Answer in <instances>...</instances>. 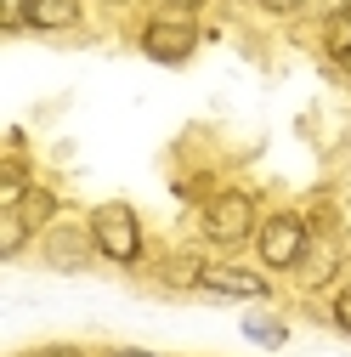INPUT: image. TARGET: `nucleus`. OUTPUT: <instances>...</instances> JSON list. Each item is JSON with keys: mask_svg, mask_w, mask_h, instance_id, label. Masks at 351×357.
Masks as SVG:
<instances>
[{"mask_svg": "<svg viewBox=\"0 0 351 357\" xmlns=\"http://www.w3.org/2000/svg\"><path fill=\"white\" fill-rule=\"evenodd\" d=\"M198 233H204V244H215V250L255 244V233H260V204H255V193H244V188H215V193L198 204Z\"/></svg>", "mask_w": 351, "mask_h": 357, "instance_id": "obj_1", "label": "nucleus"}, {"mask_svg": "<svg viewBox=\"0 0 351 357\" xmlns=\"http://www.w3.org/2000/svg\"><path fill=\"white\" fill-rule=\"evenodd\" d=\"M85 227H91L97 255H102L108 266H142V255H148V233H142V215H136V204H125V199L91 204Z\"/></svg>", "mask_w": 351, "mask_h": 357, "instance_id": "obj_2", "label": "nucleus"}, {"mask_svg": "<svg viewBox=\"0 0 351 357\" xmlns=\"http://www.w3.org/2000/svg\"><path fill=\"white\" fill-rule=\"evenodd\" d=\"M312 250V221L300 210H272L260 215V233H255V261L260 273H295Z\"/></svg>", "mask_w": 351, "mask_h": 357, "instance_id": "obj_3", "label": "nucleus"}, {"mask_svg": "<svg viewBox=\"0 0 351 357\" xmlns=\"http://www.w3.org/2000/svg\"><path fill=\"white\" fill-rule=\"evenodd\" d=\"M136 52L148 57V63H159V68H182V63H193V52H198V23L187 17V12H153V17H142V29H136Z\"/></svg>", "mask_w": 351, "mask_h": 357, "instance_id": "obj_4", "label": "nucleus"}, {"mask_svg": "<svg viewBox=\"0 0 351 357\" xmlns=\"http://www.w3.org/2000/svg\"><path fill=\"white\" fill-rule=\"evenodd\" d=\"M40 261L52 266V273H91V261H102L97 255V238H91V227L85 221H57V227H46L40 233Z\"/></svg>", "mask_w": 351, "mask_h": 357, "instance_id": "obj_5", "label": "nucleus"}, {"mask_svg": "<svg viewBox=\"0 0 351 357\" xmlns=\"http://www.w3.org/2000/svg\"><path fill=\"white\" fill-rule=\"evenodd\" d=\"M198 295H215V301H272V284H267V273H255V266L210 261L204 278H198Z\"/></svg>", "mask_w": 351, "mask_h": 357, "instance_id": "obj_6", "label": "nucleus"}, {"mask_svg": "<svg viewBox=\"0 0 351 357\" xmlns=\"http://www.w3.org/2000/svg\"><path fill=\"white\" fill-rule=\"evenodd\" d=\"M334 273H340V250H334V238H318V233H312V250H306V261L295 266L289 278H295L300 289H329Z\"/></svg>", "mask_w": 351, "mask_h": 357, "instance_id": "obj_7", "label": "nucleus"}, {"mask_svg": "<svg viewBox=\"0 0 351 357\" xmlns=\"http://www.w3.org/2000/svg\"><path fill=\"white\" fill-rule=\"evenodd\" d=\"M79 23H85L79 0H29V29L34 34H68Z\"/></svg>", "mask_w": 351, "mask_h": 357, "instance_id": "obj_8", "label": "nucleus"}, {"mask_svg": "<svg viewBox=\"0 0 351 357\" xmlns=\"http://www.w3.org/2000/svg\"><path fill=\"white\" fill-rule=\"evenodd\" d=\"M204 255H193V250H176V255H164L159 266H153V278L164 284V289H198V278H204Z\"/></svg>", "mask_w": 351, "mask_h": 357, "instance_id": "obj_9", "label": "nucleus"}, {"mask_svg": "<svg viewBox=\"0 0 351 357\" xmlns=\"http://www.w3.org/2000/svg\"><path fill=\"white\" fill-rule=\"evenodd\" d=\"M244 340H255V346L278 351V346H289V318H283V312L255 306V312H244Z\"/></svg>", "mask_w": 351, "mask_h": 357, "instance_id": "obj_10", "label": "nucleus"}, {"mask_svg": "<svg viewBox=\"0 0 351 357\" xmlns=\"http://www.w3.org/2000/svg\"><path fill=\"white\" fill-rule=\"evenodd\" d=\"M17 210H23V221H29L34 233H46V227H57V215H63V193H57V188H46V182H34V188H29V199H23Z\"/></svg>", "mask_w": 351, "mask_h": 357, "instance_id": "obj_11", "label": "nucleus"}, {"mask_svg": "<svg viewBox=\"0 0 351 357\" xmlns=\"http://www.w3.org/2000/svg\"><path fill=\"white\" fill-rule=\"evenodd\" d=\"M318 46H323V57H329V63H345V57H351V12H345V6H334V12L323 17Z\"/></svg>", "mask_w": 351, "mask_h": 357, "instance_id": "obj_12", "label": "nucleus"}, {"mask_svg": "<svg viewBox=\"0 0 351 357\" xmlns=\"http://www.w3.org/2000/svg\"><path fill=\"white\" fill-rule=\"evenodd\" d=\"M29 153H6V170H0V210H17L29 199Z\"/></svg>", "mask_w": 351, "mask_h": 357, "instance_id": "obj_13", "label": "nucleus"}, {"mask_svg": "<svg viewBox=\"0 0 351 357\" xmlns=\"http://www.w3.org/2000/svg\"><path fill=\"white\" fill-rule=\"evenodd\" d=\"M34 238H40V233L23 221V210H0V255H6V261H17Z\"/></svg>", "mask_w": 351, "mask_h": 357, "instance_id": "obj_14", "label": "nucleus"}, {"mask_svg": "<svg viewBox=\"0 0 351 357\" xmlns=\"http://www.w3.org/2000/svg\"><path fill=\"white\" fill-rule=\"evenodd\" d=\"M329 318H334V329L351 340V284H340V289H334V301H329Z\"/></svg>", "mask_w": 351, "mask_h": 357, "instance_id": "obj_15", "label": "nucleus"}, {"mask_svg": "<svg viewBox=\"0 0 351 357\" xmlns=\"http://www.w3.org/2000/svg\"><path fill=\"white\" fill-rule=\"evenodd\" d=\"M6 6V34H29V0H0Z\"/></svg>", "mask_w": 351, "mask_h": 357, "instance_id": "obj_16", "label": "nucleus"}, {"mask_svg": "<svg viewBox=\"0 0 351 357\" xmlns=\"http://www.w3.org/2000/svg\"><path fill=\"white\" fill-rule=\"evenodd\" d=\"M255 6L267 12V17H295V12H306V6H312V0H255Z\"/></svg>", "mask_w": 351, "mask_h": 357, "instance_id": "obj_17", "label": "nucleus"}, {"mask_svg": "<svg viewBox=\"0 0 351 357\" xmlns=\"http://www.w3.org/2000/svg\"><path fill=\"white\" fill-rule=\"evenodd\" d=\"M29 357H91V351H85V346H34Z\"/></svg>", "mask_w": 351, "mask_h": 357, "instance_id": "obj_18", "label": "nucleus"}, {"mask_svg": "<svg viewBox=\"0 0 351 357\" xmlns=\"http://www.w3.org/2000/svg\"><path fill=\"white\" fill-rule=\"evenodd\" d=\"M198 6L204 0H164V12H187V17H198Z\"/></svg>", "mask_w": 351, "mask_h": 357, "instance_id": "obj_19", "label": "nucleus"}, {"mask_svg": "<svg viewBox=\"0 0 351 357\" xmlns=\"http://www.w3.org/2000/svg\"><path fill=\"white\" fill-rule=\"evenodd\" d=\"M108 357H159V351H142V346H114Z\"/></svg>", "mask_w": 351, "mask_h": 357, "instance_id": "obj_20", "label": "nucleus"}, {"mask_svg": "<svg viewBox=\"0 0 351 357\" xmlns=\"http://www.w3.org/2000/svg\"><path fill=\"white\" fill-rule=\"evenodd\" d=\"M334 68H340V79H345V85H351V57H345V63H334Z\"/></svg>", "mask_w": 351, "mask_h": 357, "instance_id": "obj_21", "label": "nucleus"}, {"mask_svg": "<svg viewBox=\"0 0 351 357\" xmlns=\"http://www.w3.org/2000/svg\"><path fill=\"white\" fill-rule=\"evenodd\" d=\"M108 6H119V0H108Z\"/></svg>", "mask_w": 351, "mask_h": 357, "instance_id": "obj_22", "label": "nucleus"}, {"mask_svg": "<svg viewBox=\"0 0 351 357\" xmlns=\"http://www.w3.org/2000/svg\"><path fill=\"white\" fill-rule=\"evenodd\" d=\"M345 12H351V0H345Z\"/></svg>", "mask_w": 351, "mask_h": 357, "instance_id": "obj_23", "label": "nucleus"}, {"mask_svg": "<svg viewBox=\"0 0 351 357\" xmlns=\"http://www.w3.org/2000/svg\"><path fill=\"white\" fill-rule=\"evenodd\" d=\"M238 6H244V0H238Z\"/></svg>", "mask_w": 351, "mask_h": 357, "instance_id": "obj_24", "label": "nucleus"}]
</instances>
